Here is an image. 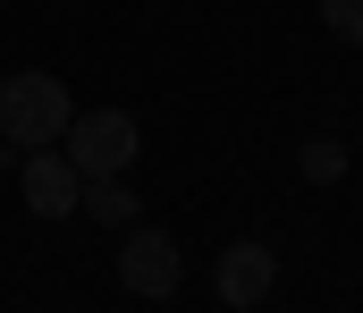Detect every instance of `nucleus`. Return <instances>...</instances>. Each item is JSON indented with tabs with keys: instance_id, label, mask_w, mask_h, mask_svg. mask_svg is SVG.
<instances>
[{
	"instance_id": "obj_1",
	"label": "nucleus",
	"mask_w": 363,
	"mask_h": 313,
	"mask_svg": "<svg viewBox=\"0 0 363 313\" xmlns=\"http://www.w3.org/2000/svg\"><path fill=\"white\" fill-rule=\"evenodd\" d=\"M68 85L51 77V68H17V77H0V144L9 153H43V144H60L68 136Z\"/></svg>"
},
{
	"instance_id": "obj_2",
	"label": "nucleus",
	"mask_w": 363,
	"mask_h": 313,
	"mask_svg": "<svg viewBox=\"0 0 363 313\" xmlns=\"http://www.w3.org/2000/svg\"><path fill=\"white\" fill-rule=\"evenodd\" d=\"M135 144H144V127H135L127 110H77L68 136H60V153H68L85 178H127V170H135Z\"/></svg>"
},
{
	"instance_id": "obj_3",
	"label": "nucleus",
	"mask_w": 363,
	"mask_h": 313,
	"mask_svg": "<svg viewBox=\"0 0 363 313\" xmlns=\"http://www.w3.org/2000/svg\"><path fill=\"white\" fill-rule=\"evenodd\" d=\"M118 280H127V297H152V305H169L186 280V254L169 229H127V246H118Z\"/></svg>"
},
{
	"instance_id": "obj_4",
	"label": "nucleus",
	"mask_w": 363,
	"mask_h": 313,
	"mask_svg": "<svg viewBox=\"0 0 363 313\" xmlns=\"http://www.w3.org/2000/svg\"><path fill=\"white\" fill-rule=\"evenodd\" d=\"M17 187H26V212H43V220H68V212L85 204V170L68 161V153H17Z\"/></svg>"
},
{
	"instance_id": "obj_5",
	"label": "nucleus",
	"mask_w": 363,
	"mask_h": 313,
	"mask_svg": "<svg viewBox=\"0 0 363 313\" xmlns=\"http://www.w3.org/2000/svg\"><path fill=\"white\" fill-rule=\"evenodd\" d=\"M211 280H220L228 313H254V305L279 288V254L262 246V237H245V246H228V254H220V271H211Z\"/></svg>"
},
{
	"instance_id": "obj_6",
	"label": "nucleus",
	"mask_w": 363,
	"mask_h": 313,
	"mask_svg": "<svg viewBox=\"0 0 363 313\" xmlns=\"http://www.w3.org/2000/svg\"><path fill=\"white\" fill-rule=\"evenodd\" d=\"M77 212H93L101 229H135V187L127 178H85V204Z\"/></svg>"
},
{
	"instance_id": "obj_7",
	"label": "nucleus",
	"mask_w": 363,
	"mask_h": 313,
	"mask_svg": "<svg viewBox=\"0 0 363 313\" xmlns=\"http://www.w3.org/2000/svg\"><path fill=\"white\" fill-rule=\"evenodd\" d=\"M296 170H304L313 187H338V178H347V144H338V136H304V144H296Z\"/></svg>"
},
{
	"instance_id": "obj_8",
	"label": "nucleus",
	"mask_w": 363,
	"mask_h": 313,
	"mask_svg": "<svg viewBox=\"0 0 363 313\" xmlns=\"http://www.w3.org/2000/svg\"><path fill=\"white\" fill-rule=\"evenodd\" d=\"M321 26H330L338 43H355V51H363V0H321Z\"/></svg>"
}]
</instances>
